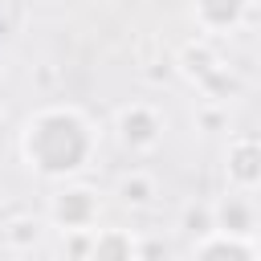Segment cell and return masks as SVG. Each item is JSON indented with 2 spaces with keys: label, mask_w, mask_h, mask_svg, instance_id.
<instances>
[{
  "label": "cell",
  "mask_w": 261,
  "mask_h": 261,
  "mask_svg": "<svg viewBox=\"0 0 261 261\" xmlns=\"http://www.w3.org/2000/svg\"><path fill=\"white\" fill-rule=\"evenodd\" d=\"M224 102H208V106H200V114H196V122L204 126V130H220L224 126Z\"/></svg>",
  "instance_id": "obj_14"
},
{
  "label": "cell",
  "mask_w": 261,
  "mask_h": 261,
  "mask_svg": "<svg viewBox=\"0 0 261 261\" xmlns=\"http://www.w3.org/2000/svg\"><path fill=\"white\" fill-rule=\"evenodd\" d=\"M98 192L86 184H69L49 200V220L65 232V228H94L98 224Z\"/></svg>",
  "instance_id": "obj_3"
},
{
  "label": "cell",
  "mask_w": 261,
  "mask_h": 261,
  "mask_svg": "<svg viewBox=\"0 0 261 261\" xmlns=\"http://www.w3.org/2000/svg\"><path fill=\"white\" fill-rule=\"evenodd\" d=\"M192 257H204V261H253L261 257V245L249 237V232H232V228H208L204 237H196L192 245Z\"/></svg>",
  "instance_id": "obj_5"
},
{
  "label": "cell",
  "mask_w": 261,
  "mask_h": 261,
  "mask_svg": "<svg viewBox=\"0 0 261 261\" xmlns=\"http://www.w3.org/2000/svg\"><path fill=\"white\" fill-rule=\"evenodd\" d=\"M155 196H159V188H155V175H147V171H126L122 179H118V200L126 204V208H151L155 204Z\"/></svg>",
  "instance_id": "obj_10"
},
{
  "label": "cell",
  "mask_w": 261,
  "mask_h": 261,
  "mask_svg": "<svg viewBox=\"0 0 261 261\" xmlns=\"http://www.w3.org/2000/svg\"><path fill=\"white\" fill-rule=\"evenodd\" d=\"M41 220H33V216H12V220H4L0 224V241L8 245V249H33L37 241H41Z\"/></svg>",
  "instance_id": "obj_12"
},
{
  "label": "cell",
  "mask_w": 261,
  "mask_h": 261,
  "mask_svg": "<svg viewBox=\"0 0 261 261\" xmlns=\"http://www.w3.org/2000/svg\"><path fill=\"white\" fill-rule=\"evenodd\" d=\"M135 257H139V241L126 228H94L90 261H135Z\"/></svg>",
  "instance_id": "obj_7"
},
{
  "label": "cell",
  "mask_w": 261,
  "mask_h": 261,
  "mask_svg": "<svg viewBox=\"0 0 261 261\" xmlns=\"http://www.w3.org/2000/svg\"><path fill=\"white\" fill-rule=\"evenodd\" d=\"M220 65V53L208 45V37H196V41H188L184 49H179V69L192 77V82H200L208 69H216Z\"/></svg>",
  "instance_id": "obj_9"
},
{
  "label": "cell",
  "mask_w": 261,
  "mask_h": 261,
  "mask_svg": "<svg viewBox=\"0 0 261 261\" xmlns=\"http://www.w3.org/2000/svg\"><path fill=\"white\" fill-rule=\"evenodd\" d=\"M114 130H118V143H122L126 151L147 155V151H155L159 139H163V118H159L155 106H147V102H130V106L118 110Z\"/></svg>",
  "instance_id": "obj_2"
},
{
  "label": "cell",
  "mask_w": 261,
  "mask_h": 261,
  "mask_svg": "<svg viewBox=\"0 0 261 261\" xmlns=\"http://www.w3.org/2000/svg\"><path fill=\"white\" fill-rule=\"evenodd\" d=\"M224 179L232 192H257L261 188V139H232L224 147Z\"/></svg>",
  "instance_id": "obj_4"
},
{
  "label": "cell",
  "mask_w": 261,
  "mask_h": 261,
  "mask_svg": "<svg viewBox=\"0 0 261 261\" xmlns=\"http://www.w3.org/2000/svg\"><path fill=\"white\" fill-rule=\"evenodd\" d=\"M98 151V130L77 106H41L24 118L20 130V159L29 171L45 179L77 175Z\"/></svg>",
  "instance_id": "obj_1"
},
{
  "label": "cell",
  "mask_w": 261,
  "mask_h": 261,
  "mask_svg": "<svg viewBox=\"0 0 261 261\" xmlns=\"http://www.w3.org/2000/svg\"><path fill=\"white\" fill-rule=\"evenodd\" d=\"M212 216H216V228H232V232H253V228H257V212H253V200H249L245 192L224 196V200L212 208Z\"/></svg>",
  "instance_id": "obj_8"
},
{
  "label": "cell",
  "mask_w": 261,
  "mask_h": 261,
  "mask_svg": "<svg viewBox=\"0 0 261 261\" xmlns=\"http://www.w3.org/2000/svg\"><path fill=\"white\" fill-rule=\"evenodd\" d=\"M184 228H188V232H196V237H204L208 228H216L212 208H188V212H184Z\"/></svg>",
  "instance_id": "obj_13"
},
{
  "label": "cell",
  "mask_w": 261,
  "mask_h": 261,
  "mask_svg": "<svg viewBox=\"0 0 261 261\" xmlns=\"http://www.w3.org/2000/svg\"><path fill=\"white\" fill-rule=\"evenodd\" d=\"M249 0H192V20L204 37H220L245 24Z\"/></svg>",
  "instance_id": "obj_6"
},
{
  "label": "cell",
  "mask_w": 261,
  "mask_h": 261,
  "mask_svg": "<svg viewBox=\"0 0 261 261\" xmlns=\"http://www.w3.org/2000/svg\"><path fill=\"white\" fill-rule=\"evenodd\" d=\"M196 86L204 90V98H208V102H228L232 94H241V77H237V73H228V65H224V61H220L216 69H208Z\"/></svg>",
  "instance_id": "obj_11"
}]
</instances>
